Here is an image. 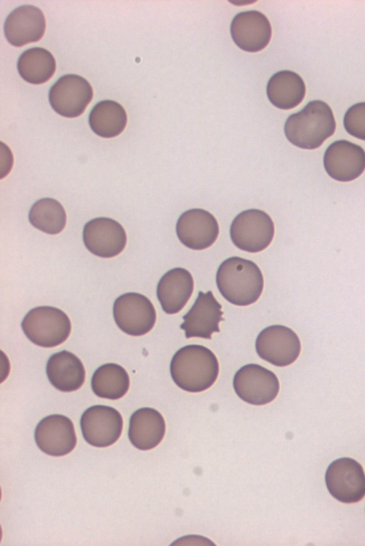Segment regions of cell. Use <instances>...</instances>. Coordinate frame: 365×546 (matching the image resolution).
<instances>
[{
    "mask_svg": "<svg viewBox=\"0 0 365 546\" xmlns=\"http://www.w3.org/2000/svg\"><path fill=\"white\" fill-rule=\"evenodd\" d=\"M170 371L175 383L190 393L210 388L217 378L219 363L212 350L200 345H188L173 356Z\"/></svg>",
    "mask_w": 365,
    "mask_h": 546,
    "instance_id": "obj_1",
    "label": "cell"
},
{
    "mask_svg": "<svg viewBox=\"0 0 365 546\" xmlns=\"http://www.w3.org/2000/svg\"><path fill=\"white\" fill-rule=\"evenodd\" d=\"M216 284L221 295L230 303L246 306L256 302L264 288V278L258 266L240 257L225 260L216 273Z\"/></svg>",
    "mask_w": 365,
    "mask_h": 546,
    "instance_id": "obj_2",
    "label": "cell"
},
{
    "mask_svg": "<svg viewBox=\"0 0 365 546\" xmlns=\"http://www.w3.org/2000/svg\"><path fill=\"white\" fill-rule=\"evenodd\" d=\"M336 122L330 106L320 100L309 101L300 111L290 115L284 127L287 140L304 149H315L332 136Z\"/></svg>",
    "mask_w": 365,
    "mask_h": 546,
    "instance_id": "obj_3",
    "label": "cell"
},
{
    "mask_svg": "<svg viewBox=\"0 0 365 546\" xmlns=\"http://www.w3.org/2000/svg\"><path fill=\"white\" fill-rule=\"evenodd\" d=\"M21 328L25 335L34 344L53 348L68 338L71 324L63 310L51 306H39L26 314Z\"/></svg>",
    "mask_w": 365,
    "mask_h": 546,
    "instance_id": "obj_4",
    "label": "cell"
},
{
    "mask_svg": "<svg viewBox=\"0 0 365 546\" xmlns=\"http://www.w3.org/2000/svg\"><path fill=\"white\" fill-rule=\"evenodd\" d=\"M274 235V226L270 216L259 209H248L240 213L233 219L230 238L240 250L257 253L271 243Z\"/></svg>",
    "mask_w": 365,
    "mask_h": 546,
    "instance_id": "obj_5",
    "label": "cell"
},
{
    "mask_svg": "<svg viewBox=\"0 0 365 546\" xmlns=\"http://www.w3.org/2000/svg\"><path fill=\"white\" fill-rule=\"evenodd\" d=\"M325 482L331 495L341 502H357L365 496V473L353 458L333 461L327 469Z\"/></svg>",
    "mask_w": 365,
    "mask_h": 546,
    "instance_id": "obj_6",
    "label": "cell"
},
{
    "mask_svg": "<svg viewBox=\"0 0 365 546\" xmlns=\"http://www.w3.org/2000/svg\"><path fill=\"white\" fill-rule=\"evenodd\" d=\"M113 313L118 327L132 336L148 333L156 320V312L151 301L134 292L118 297L113 303Z\"/></svg>",
    "mask_w": 365,
    "mask_h": 546,
    "instance_id": "obj_7",
    "label": "cell"
},
{
    "mask_svg": "<svg viewBox=\"0 0 365 546\" xmlns=\"http://www.w3.org/2000/svg\"><path fill=\"white\" fill-rule=\"evenodd\" d=\"M233 388L238 397L251 405H262L272 402L279 390L277 375L257 364H247L235 374Z\"/></svg>",
    "mask_w": 365,
    "mask_h": 546,
    "instance_id": "obj_8",
    "label": "cell"
},
{
    "mask_svg": "<svg viewBox=\"0 0 365 546\" xmlns=\"http://www.w3.org/2000/svg\"><path fill=\"white\" fill-rule=\"evenodd\" d=\"M255 349L265 361L279 367L293 363L299 357L301 343L297 335L289 328L273 325L263 329L257 335Z\"/></svg>",
    "mask_w": 365,
    "mask_h": 546,
    "instance_id": "obj_9",
    "label": "cell"
},
{
    "mask_svg": "<svg viewBox=\"0 0 365 546\" xmlns=\"http://www.w3.org/2000/svg\"><path fill=\"white\" fill-rule=\"evenodd\" d=\"M93 98L89 82L76 74L61 76L51 86L48 100L52 108L59 115L74 118L81 115Z\"/></svg>",
    "mask_w": 365,
    "mask_h": 546,
    "instance_id": "obj_10",
    "label": "cell"
},
{
    "mask_svg": "<svg viewBox=\"0 0 365 546\" xmlns=\"http://www.w3.org/2000/svg\"><path fill=\"white\" fill-rule=\"evenodd\" d=\"M80 425L85 440L90 445L105 448L114 444L123 430V418L114 408L97 405L86 409Z\"/></svg>",
    "mask_w": 365,
    "mask_h": 546,
    "instance_id": "obj_11",
    "label": "cell"
},
{
    "mask_svg": "<svg viewBox=\"0 0 365 546\" xmlns=\"http://www.w3.org/2000/svg\"><path fill=\"white\" fill-rule=\"evenodd\" d=\"M83 240L86 248L93 255L112 258L123 251L127 237L118 222L110 218L99 217L86 223Z\"/></svg>",
    "mask_w": 365,
    "mask_h": 546,
    "instance_id": "obj_12",
    "label": "cell"
},
{
    "mask_svg": "<svg viewBox=\"0 0 365 546\" xmlns=\"http://www.w3.org/2000/svg\"><path fill=\"white\" fill-rule=\"evenodd\" d=\"M176 234L188 248L200 251L211 246L219 235V225L210 212L192 208L183 212L176 223Z\"/></svg>",
    "mask_w": 365,
    "mask_h": 546,
    "instance_id": "obj_13",
    "label": "cell"
},
{
    "mask_svg": "<svg viewBox=\"0 0 365 546\" xmlns=\"http://www.w3.org/2000/svg\"><path fill=\"white\" fill-rule=\"evenodd\" d=\"M34 439L42 452L56 457L68 454L77 443L72 421L58 414L46 416L37 424Z\"/></svg>",
    "mask_w": 365,
    "mask_h": 546,
    "instance_id": "obj_14",
    "label": "cell"
},
{
    "mask_svg": "<svg viewBox=\"0 0 365 546\" xmlns=\"http://www.w3.org/2000/svg\"><path fill=\"white\" fill-rule=\"evenodd\" d=\"M221 309V304L211 290L205 293L200 291L191 308L182 316L184 322L180 328L185 331L186 338L211 339L213 333L220 332L219 323L225 320Z\"/></svg>",
    "mask_w": 365,
    "mask_h": 546,
    "instance_id": "obj_15",
    "label": "cell"
},
{
    "mask_svg": "<svg viewBox=\"0 0 365 546\" xmlns=\"http://www.w3.org/2000/svg\"><path fill=\"white\" fill-rule=\"evenodd\" d=\"M324 166L328 175L336 181H353L365 169V151L346 140L334 141L324 153Z\"/></svg>",
    "mask_w": 365,
    "mask_h": 546,
    "instance_id": "obj_16",
    "label": "cell"
},
{
    "mask_svg": "<svg viewBox=\"0 0 365 546\" xmlns=\"http://www.w3.org/2000/svg\"><path fill=\"white\" fill-rule=\"evenodd\" d=\"M230 34L235 44L247 52H257L264 49L272 36L271 24L262 13L245 11L234 16Z\"/></svg>",
    "mask_w": 365,
    "mask_h": 546,
    "instance_id": "obj_17",
    "label": "cell"
},
{
    "mask_svg": "<svg viewBox=\"0 0 365 546\" xmlns=\"http://www.w3.org/2000/svg\"><path fill=\"white\" fill-rule=\"evenodd\" d=\"M46 29L42 11L32 5H23L12 11L6 19L4 30L8 42L21 47L38 41Z\"/></svg>",
    "mask_w": 365,
    "mask_h": 546,
    "instance_id": "obj_18",
    "label": "cell"
},
{
    "mask_svg": "<svg viewBox=\"0 0 365 546\" xmlns=\"http://www.w3.org/2000/svg\"><path fill=\"white\" fill-rule=\"evenodd\" d=\"M194 281L191 273L182 268L165 273L157 285V298L167 314L180 312L191 297Z\"/></svg>",
    "mask_w": 365,
    "mask_h": 546,
    "instance_id": "obj_19",
    "label": "cell"
},
{
    "mask_svg": "<svg viewBox=\"0 0 365 546\" xmlns=\"http://www.w3.org/2000/svg\"><path fill=\"white\" fill-rule=\"evenodd\" d=\"M165 433V423L162 415L152 408L135 410L130 418L128 438L131 444L140 450L156 447Z\"/></svg>",
    "mask_w": 365,
    "mask_h": 546,
    "instance_id": "obj_20",
    "label": "cell"
},
{
    "mask_svg": "<svg viewBox=\"0 0 365 546\" xmlns=\"http://www.w3.org/2000/svg\"><path fill=\"white\" fill-rule=\"evenodd\" d=\"M46 371L49 382L60 391L77 390L85 381L86 372L82 362L67 350L53 354L47 361Z\"/></svg>",
    "mask_w": 365,
    "mask_h": 546,
    "instance_id": "obj_21",
    "label": "cell"
},
{
    "mask_svg": "<svg viewBox=\"0 0 365 546\" xmlns=\"http://www.w3.org/2000/svg\"><path fill=\"white\" fill-rule=\"evenodd\" d=\"M306 93L305 84L297 73L283 70L274 74L267 85V95L277 108L287 110L299 105Z\"/></svg>",
    "mask_w": 365,
    "mask_h": 546,
    "instance_id": "obj_22",
    "label": "cell"
},
{
    "mask_svg": "<svg viewBox=\"0 0 365 546\" xmlns=\"http://www.w3.org/2000/svg\"><path fill=\"white\" fill-rule=\"evenodd\" d=\"M88 122L91 130L103 138L118 136L127 123V114L118 102L104 100L97 103L91 110Z\"/></svg>",
    "mask_w": 365,
    "mask_h": 546,
    "instance_id": "obj_23",
    "label": "cell"
},
{
    "mask_svg": "<svg viewBox=\"0 0 365 546\" xmlns=\"http://www.w3.org/2000/svg\"><path fill=\"white\" fill-rule=\"evenodd\" d=\"M130 386L126 370L120 365L106 363L98 368L91 378V388L98 397L118 400L123 397Z\"/></svg>",
    "mask_w": 365,
    "mask_h": 546,
    "instance_id": "obj_24",
    "label": "cell"
},
{
    "mask_svg": "<svg viewBox=\"0 0 365 546\" xmlns=\"http://www.w3.org/2000/svg\"><path fill=\"white\" fill-rule=\"evenodd\" d=\"M17 70L26 82L41 84L48 81L53 75L56 61L48 50L34 47L21 54L17 61Z\"/></svg>",
    "mask_w": 365,
    "mask_h": 546,
    "instance_id": "obj_25",
    "label": "cell"
},
{
    "mask_svg": "<svg viewBox=\"0 0 365 546\" xmlns=\"http://www.w3.org/2000/svg\"><path fill=\"white\" fill-rule=\"evenodd\" d=\"M30 223L48 234H57L66 223V213L63 206L56 200L43 198L36 201L29 213Z\"/></svg>",
    "mask_w": 365,
    "mask_h": 546,
    "instance_id": "obj_26",
    "label": "cell"
},
{
    "mask_svg": "<svg viewBox=\"0 0 365 546\" xmlns=\"http://www.w3.org/2000/svg\"><path fill=\"white\" fill-rule=\"evenodd\" d=\"M344 126L348 133L365 141V102L349 108L344 117Z\"/></svg>",
    "mask_w": 365,
    "mask_h": 546,
    "instance_id": "obj_27",
    "label": "cell"
}]
</instances>
